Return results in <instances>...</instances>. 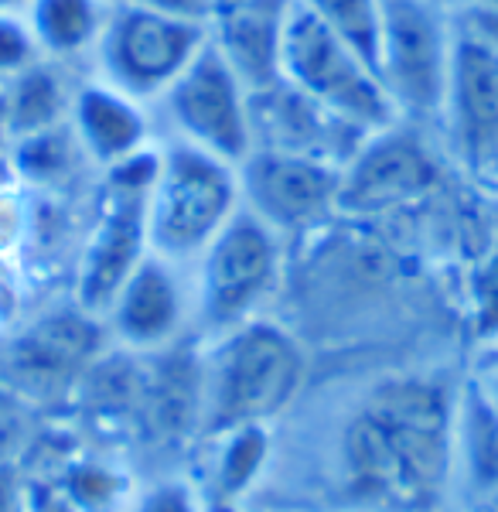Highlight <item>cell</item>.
<instances>
[{"instance_id":"obj_35","label":"cell","mask_w":498,"mask_h":512,"mask_svg":"<svg viewBox=\"0 0 498 512\" xmlns=\"http://www.w3.org/2000/svg\"><path fill=\"white\" fill-rule=\"evenodd\" d=\"M485 175H495V181H498V161L492 164V168H488V171H485Z\"/></svg>"},{"instance_id":"obj_23","label":"cell","mask_w":498,"mask_h":512,"mask_svg":"<svg viewBox=\"0 0 498 512\" xmlns=\"http://www.w3.org/2000/svg\"><path fill=\"white\" fill-rule=\"evenodd\" d=\"M294 4L376 65L386 0H294Z\"/></svg>"},{"instance_id":"obj_34","label":"cell","mask_w":498,"mask_h":512,"mask_svg":"<svg viewBox=\"0 0 498 512\" xmlns=\"http://www.w3.org/2000/svg\"><path fill=\"white\" fill-rule=\"evenodd\" d=\"M485 386H488V393H492V400L498 403V369H495V376H492V379H488V383H485Z\"/></svg>"},{"instance_id":"obj_13","label":"cell","mask_w":498,"mask_h":512,"mask_svg":"<svg viewBox=\"0 0 498 512\" xmlns=\"http://www.w3.org/2000/svg\"><path fill=\"white\" fill-rule=\"evenodd\" d=\"M369 137L365 130L352 127L342 117H335L301 89L290 82H273V86L253 93V140L256 147L270 151H290L304 158H318L345 168Z\"/></svg>"},{"instance_id":"obj_29","label":"cell","mask_w":498,"mask_h":512,"mask_svg":"<svg viewBox=\"0 0 498 512\" xmlns=\"http://www.w3.org/2000/svg\"><path fill=\"white\" fill-rule=\"evenodd\" d=\"M0 512H18V475L0 465Z\"/></svg>"},{"instance_id":"obj_28","label":"cell","mask_w":498,"mask_h":512,"mask_svg":"<svg viewBox=\"0 0 498 512\" xmlns=\"http://www.w3.org/2000/svg\"><path fill=\"white\" fill-rule=\"evenodd\" d=\"M137 4L154 7V11L171 14V18H181V21H192V24L209 28L222 0H137Z\"/></svg>"},{"instance_id":"obj_25","label":"cell","mask_w":498,"mask_h":512,"mask_svg":"<svg viewBox=\"0 0 498 512\" xmlns=\"http://www.w3.org/2000/svg\"><path fill=\"white\" fill-rule=\"evenodd\" d=\"M127 512H209V502H202L195 485L181 482V478H161V482L140 489Z\"/></svg>"},{"instance_id":"obj_31","label":"cell","mask_w":498,"mask_h":512,"mask_svg":"<svg viewBox=\"0 0 498 512\" xmlns=\"http://www.w3.org/2000/svg\"><path fill=\"white\" fill-rule=\"evenodd\" d=\"M31 0H0V14H24Z\"/></svg>"},{"instance_id":"obj_30","label":"cell","mask_w":498,"mask_h":512,"mask_svg":"<svg viewBox=\"0 0 498 512\" xmlns=\"http://www.w3.org/2000/svg\"><path fill=\"white\" fill-rule=\"evenodd\" d=\"M11 137H7V110H4V82H0V154L7 151Z\"/></svg>"},{"instance_id":"obj_4","label":"cell","mask_w":498,"mask_h":512,"mask_svg":"<svg viewBox=\"0 0 498 512\" xmlns=\"http://www.w3.org/2000/svg\"><path fill=\"white\" fill-rule=\"evenodd\" d=\"M454 31L451 7L434 0H386L376 69L400 123H441L451 82Z\"/></svg>"},{"instance_id":"obj_6","label":"cell","mask_w":498,"mask_h":512,"mask_svg":"<svg viewBox=\"0 0 498 512\" xmlns=\"http://www.w3.org/2000/svg\"><path fill=\"white\" fill-rule=\"evenodd\" d=\"M209 45V28L171 18L137 0H116L89 72L120 93L154 106Z\"/></svg>"},{"instance_id":"obj_19","label":"cell","mask_w":498,"mask_h":512,"mask_svg":"<svg viewBox=\"0 0 498 512\" xmlns=\"http://www.w3.org/2000/svg\"><path fill=\"white\" fill-rule=\"evenodd\" d=\"M99 345V318L82 311L79 304L72 311L52 315L28 328L18 342L14 362L21 373L35 379H58L76 373L79 366H89Z\"/></svg>"},{"instance_id":"obj_33","label":"cell","mask_w":498,"mask_h":512,"mask_svg":"<svg viewBox=\"0 0 498 512\" xmlns=\"http://www.w3.org/2000/svg\"><path fill=\"white\" fill-rule=\"evenodd\" d=\"M209 512H243L239 502H209Z\"/></svg>"},{"instance_id":"obj_18","label":"cell","mask_w":498,"mask_h":512,"mask_svg":"<svg viewBox=\"0 0 498 512\" xmlns=\"http://www.w3.org/2000/svg\"><path fill=\"white\" fill-rule=\"evenodd\" d=\"M113 4L116 0H31L24 18L31 24L41 59L89 65Z\"/></svg>"},{"instance_id":"obj_14","label":"cell","mask_w":498,"mask_h":512,"mask_svg":"<svg viewBox=\"0 0 498 512\" xmlns=\"http://www.w3.org/2000/svg\"><path fill=\"white\" fill-rule=\"evenodd\" d=\"M454 154L485 175L498 161V55L458 38L441 123Z\"/></svg>"},{"instance_id":"obj_1","label":"cell","mask_w":498,"mask_h":512,"mask_svg":"<svg viewBox=\"0 0 498 512\" xmlns=\"http://www.w3.org/2000/svg\"><path fill=\"white\" fill-rule=\"evenodd\" d=\"M342 465L369 512H430L454 468V400L420 376L379 383L345 424Z\"/></svg>"},{"instance_id":"obj_27","label":"cell","mask_w":498,"mask_h":512,"mask_svg":"<svg viewBox=\"0 0 498 512\" xmlns=\"http://www.w3.org/2000/svg\"><path fill=\"white\" fill-rule=\"evenodd\" d=\"M451 14H454L458 38L498 55V11H485V7H451Z\"/></svg>"},{"instance_id":"obj_17","label":"cell","mask_w":498,"mask_h":512,"mask_svg":"<svg viewBox=\"0 0 498 512\" xmlns=\"http://www.w3.org/2000/svg\"><path fill=\"white\" fill-rule=\"evenodd\" d=\"M79 79L72 76V65L52 59H38L14 79H7L4 110H7V137H11V144L21 137L69 123L72 96H76Z\"/></svg>"},{"instance_id":"obj_3","label":"cell","mask_w":498,"mask_h":512,"mask_svg":"<svg viewBox=\"0 0 498 512\" xmlns=\"http://www.w3.org/2000/svg\"><path fill=\"white\" fill-rule=\"evenodd\" d=\"M243 209L239 168L192 144L161 137V164L147 195L151 253L192 267L205 246Z\"/></svg>"},{"instance_id":"obj_16","label":"cell","mask_w":498,"mask_h":512,"mask_svg":"<svg viewBox=\"0 0 498 512\" xmlns=\"http://www.w3.org/2000/svg\"><path fill=\"white\" fill-rule=\"evenodd\" d=\"M294 0H222L209 45L253 93L284 79V41Z\"/></svg>"},{"instance_id":"obj_22","label":"cell","mask_w":498,"mask_h":512,"mask_svg":"<svg viewBox=\"0 0 498 512\" xmlns=\"http://www.w3.org/2000/svg\"><path fill=\"white\" fill-rule=\"evenodd\" d=\"M76 161L86 158H82L69 123L7 144V164L14 171V181H24V185H55L62 175H69Z\"/></svg>"},{"instance_id":"obj_8","label":"cell","mask_w":498,"mask_h":512,"mask_svg":"<svg viewBox=\"0 0 498 512\" xmlns=\"http://www.w3.org/2000/svg\"><path fill=\"white\" fill-rule=\"evenodd\" d=\"M154 117L161 120V137L209 151L236 168L256 147L253 89L212 45H205L168 93L157 99Z\"/></svg>"},{"instance_id":"obj_15","label":"cell","mask_w":498,"mask_h":512,"mask_svg":"<svg viewBox=\"0 0 498 512\" xmlns=\"http://www.w3.org/2000/svg\"><path fill=\"white\" fill-rule=\"evenodd\" d=\"M69 130L76 137L82 158L93 168L106 171L130 154L144 151L157 140L154 106L120 93L93 72L79 79L69 110Z\"/></svg>"},{"instance_id":"obj_2","label":"cell","mask_w":498,"mask_h":512,"mask_svg":"<svg viewBox=\"0 0 498 512\" xmlns=\"http://www.w3.org/2000/svg\"><path fill=\"white\" fill-rule=\"evenodd\" d=\"M202 369V420L212 434L270 424L304 383V352L284 328L253 318L215 335Z\"/></svg>"},{"instance_id":"obj_12","label":"cell","mask_w":498,"mask_h":512,"mask_svg":"<svg viewBox=\"0 0 498 512\" xmlns=\"http://www.w3.org/2000/svg\"><path fill=\"white\" fill-rule=\"evenodd\" d=\"M195 315L192 270L147 253L116 291L106 321L113 335L134 352L168 349Z\"/></svg>"},{"instance_id":"obj_11","label":"cell","mask_w":498,"mask_h":512,"mask_svg":"<svg viewBox=\"0 0 498 512\" xmlns=\"http://www.w3.org/2000/svg\"><path fill=\"white\" fill-rule=\"evenodd\" d=\"M437 181V164L406 123H393L362 140L355 158L342 168L338 209L386 212L420 198Z\"/></svg>"},{"instance_id":"obj_26","label":"cell","mask_w":498,"mask_h":512,"mask_svg":"<svg viewBox=\"0 0 498 512\" xmlns=\"http://www.w3.org/2000/svg\"><path fill=\"white\" fill-rule=\"evenodd\" d=\"M471 304H475L478 335L488 342H498V243L481 260L475 284H471Z\"/></svg>"},{"instance_id":"obj_20","label":"cell","mask_w":498,"mask_h":512,"mask_svg":"<svg viewBox=\"0 0 498 512\" xmlns=\"http://www.w3.org/2000/svg\"><path fill=\"white\" fill-rule=\"evenodd\" d=\"M454 465L481 495L498 499V403L481 383L454 400Z\"/></svg>"},{"instance_id":"obj_9","label":"cell","mask_w":498,"mask_h":512,"mask_svg":"<svg viewBox=\"0 0 498 512\" xmlns=\"http://www.w3.org/2000/svg\"><path fill=\"white\" fill-rule=\"evenodd\" d=\"M239 192L243 209L267 222L273 233H301L338 209L342 168L304 154L253 147L239 164Z\"/></svg>"},{"instance_id":"obj_7","label":"cell","mask_w":498,"mask_h":512,"mask_svg":"<svg viewBox=\"0 0 498 512\" xmlns=\"http://www.w3.org/2000/svg\"><path fill=\"white\" fill-rule=\"evenodd\" d=\"M284 82L365 134L400 123L376 65L297 4L284 41Z\"/></svg>"},{"instance_id":"obj_10","label":"cell","mask_w":498,"mask_h":512,"mask_svg":"<svg viewBox=\"0 0 498 512\" xmlns=\"http://www.w3.org/2000/svg\"><path fill=\"white\" fill-rule=\"evenodd\" d=\"M151 253L147 243V195L103 181V205L82 246L76 274V304L96 318H106L116 291L140 260Z\"/></svg>"},{"instance_id":"obj_24","label":"cell","mask_w":498,"mask_h":512,"mask_svg":"<svg viewBox=\"0 0 498 512\" xmlns=\"http://www.w3.org/2000/svg\"><path fill=\"white\" fill-rule=\"evenodd\" d=\"M41 59L38 41L24 14H0V82L14 79Z\"/></svg>"},{"instance_id":"obj_32","label":"cell","mask_w":498,"mask_h":512,"mask_svg":"<svg viewBox=\"0 0 498 512\" xmlns=\"http://www.w3.org/2000/svg\"><path fill=\"white\" fill-rule=\"evenodd\" d=\"M454 7H485V11H498V0H454Z\"/></svg>"},{"instance_id":"obj_36","label":"cell","mask_w":498,"mask_h":512,"mask_svg":"<svg viewBox=\"0 0 498 512\" xmlns=\"http://www.w3.org/2000/svg\"><path fill=\"white\" fill-rule=\"evenodd\" d=\"M434 4H444V7H454V0H434Z\"/></svg>"},{"instance_id":"obj_21","label":"cell","mask_w":498,"mask_h":512,"mask_svg":"<svg viewBox=\"0 0 498 512\" xmlns=\"http://www.w3.org/2000/svg\"><path fill=\"white\" fill-rule=\"evenodd\" d=\"M222 444L212 461V495L209 502H239L263 475L270 458L267 424H246L222 431Z\"/></svg>"},{"instance_id":"obj_5","label":"cell","mask_w":498,"mask_h":512,"mask_svg":"<svg viewBox=\"0 0 498 512\" xmlns=\"http://www.w3.org/2000/svg\"><path fill=\"white\" fill-rule=\"evenodd\" d=\"M284 236L273 233L253 212L239 209L219 236L192 263L195 318L205 332L222 335L260 318L280 284Z\"/></svg>"}]
</instances>
